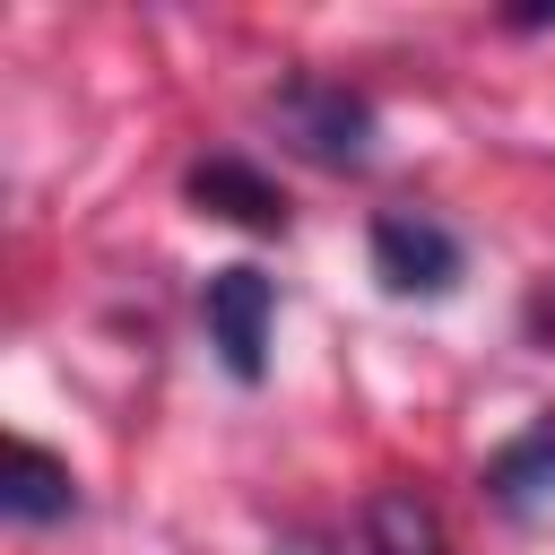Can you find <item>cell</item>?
Masks as SVG:
<instances>
[{"mask_svg": "<svg viewBox=\"0 0 555 555\" xmlns=\"http://www.w3.org/2000/svg\"><path fill=\"white\" fill-rule=\"evenodd\" d=\"M0 512L26 520V529L69 520V512H78V477H69V460H52L43 442H9V460H0Z\"/></svg>", "mask_w": 555, "mask_h": 555, "instance_id": "4", "label": "cell"}, {"mask_svg": "<svg viewBox=\"0 0 555 555\" xmlns=\"http://www.w3.org/2000/svg\"><path fill=\"white\" fill-rule=\"evenodd\" d=\"M486 494H494V503H512V512H529L538 494H555V408L486 460Z\"/></svg>", "mask_w": 555, "mask_h": 555, "instance_id": "6", "label": "cell"}, {"mask_svg": "<svg viewBox=\"0 0 555 555\" xmlns=\"http://www.w3.org/2000/svg\"><path fill=\"white\" fill-rule=\"evenodd\" d=\"M373 538H382V555H442V529H434V512L416 494H382L373 503Z\"/></svg>", "mask_w": 555, "mask_h": 555, "instance_id": "7", "label": "cell"}, {"mask_svg": "<svg viewBox=\"0 0 555 555\" xmlns=\"http://www.w3.org/2000/svg\"><path fill=\"white\" fill-rule=\"evenodd\" d=\"M278 130H286L312 165H364V147H373V104L347 95V87H330V78H295V87L278 95Z\"/></svg>", "mask_w": 555, "mask_h": 555, "instance_id": "1", "label": "cell"}, {"mask_svg": "<svg viewBox=\"0 0 555 555\" xmlns=\"http://www.w3.org/2000/svg\"><path fill=\"white\" fill-rule=\"evenodd\" d=\"M191 199H199L208 217H234V225H278V217H286L278 182H260L243 156H208V165H191Z\"/></svg>", "mask_w": 555, "mask_h": 555, "instance_id": "5", "label": "cell"}, {"mask_svg": "<svg viewBox=\"0 0 555 555\" xmlns=\"http://www.w3.org/2000/svg\"><path fill=\"white\" fill-rule=\"evenodd\" d=\"M460 269H468V251L451 225H434V217H382L373 225V278L390 295H451Z\"/></svg>", "mask_w": 555, "mask_h": 555, "instance_id": "3", "label": "cell"}, {"mask_svg": "<svg viewBox=\"0 0 555 555\" xmlns=\"http://www.w3.org/2000/svg\"><path fill=\"white\" fill-rule=\"evenodd\" d=\"M199 312H208V347L225 356V373H234V382H260V364H269V312H278V286H269L260 269H217V278H208V295H199Z\"/></svg>", "mask_w": 555, "mask_h": 555, "instance_id": "2", "label": "cell"}]
</instances>
